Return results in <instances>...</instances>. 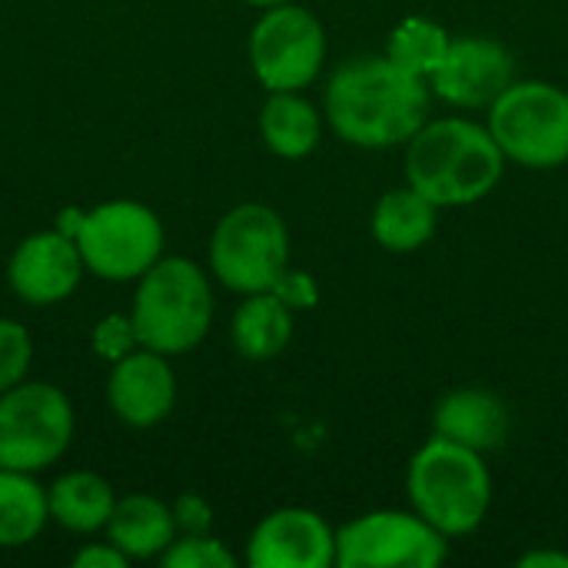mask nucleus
Masks as SVG:
<instances>
[{"label":"nucleus","mask_w":568,"mask_h":568,"mask_svg":"<svg viewBox=\"0 0 568 568\" xmlns=\"http://www.w3.org/2000/svg\"><path fill=\"white\" fill-rule=\"evenodd\" d=\"M136 346L163 356L190 353L213 323V290L206 273L183 256H160L140 280L130 313Z\"/></svg>","instance_id":"obj_4"},{"label":"nucleus","mask_w":568,"mask_h":568,"mask_svg":"<svg viewBox=\"0 0 568 568\" xmlns=\"http://www.w3.org/2000/svg\"><path fill=\"white\" fill-rule=\"evenodd\" d=\"M73 406L50 383H17L0 393V469L40 473L73 439Z\"/></svg>","instance_id":"obj_7"},{"label":"nucleus","mask_w":568,"mask_h":568,"mask_svg":"<svg viewBox=\"0 0 568 568\" xmlns=\"http://www.w3.org/2000/svg\"><path fill=\"white\" fill-rule=\"evenodd\" d=\"M506 170L489 126L463 116L426 120L406 143V183L439 210L479 203L496 190Z\"/></svg>","instance_id":"obj_2"},{"label":"nucleus","mask_w":568,"mask_h":568,"mask_svg":"<svg viewBox=\"0 0 568 568\" xmlns=\"http://www.w3.org/2000/svg\"><path fill=\"white\" fill-rule=\"evenodd\" d=\"M449 559V536L416 509H376L336 529L339 568H436Z\"/></svg>","instance_id":"obj_9"},{"label":"nucleus","mask_w":568,"mask_h":568,"mask_svg":"<svg viewBox=\"0 0 568 568\" xmlns=\"http://www.w3.org/2000/svg\"><path fill=\"white\" fill-rule=\"evenodd\" d=\"M176 519L166 503L146 493H133L126 499H116L113 516L106 523V536L116 549H123L130 559H160L166 546L176 539Z\"/></svg>","instance_id":"obj_16"},{"label":"nucleus","mask_w":568,"mask_h":568,"mask_svg":"<svg viewBox=\"0 0 568 568\" xmlns=\"http://www.w3.org/2000/svg\"><path fill=\"white\" fill-rule=\"evenodd\" d=\"M326 63V30L323 23L290 3L266 7L250 30V67L256 80L270 90H306Z\"/></svg>","instance_id":"obj_10"},{"label":"nucleus","mask_w":568,"mask_h":568,"mask_svg":"<svg viewBox=\"0 0 568 568\" xmlns=\"http://www.w3.org/2000/svg\"><path fill=\"white\" fill-rule=\"evenodd\" d=\"M47 519V489L33 479V473L0 469V549H20L33 542Z\"/></svg>","instance_id":"obj_21"},{"label":"nucleus","mask_w":568,"mask_h":568,"mask_svg":"<svg viewBox=\"0 0 568 568\" xmlns=\"http://www.w3.org/2000/svg\"><path fill=\"white\" fill-rule=\"evenodd\" d=\"M73 240L83 266L110 283L140 280L163 256L160 216L133 200H113L83 213Z\"/></svg>","instance_id":"obj_8"},{"label":"nucleus","mask_w":568,"mask_h":568,"mask_svg":"<svg viewBox=\"0 0 568 568\" xmlns=\"http://www.w3.org/2000/svg\"><path fill=\"white\" fill-rule=\"evenodd\" d=\"M516 80L513 53L493 37H453L446 60L433 73L429 87L439 100L459 110L493 106Z\"/></svg>","instance_id":"obj_11"},{"label":"nucleus","mask_w":568,"mask_h":568,"mask_svg":"<svg viewBox=\"0 0 568 568\" xmlns=\"http://www.w3.org/2000/svg\"><path fill=\"white\" fill-rule=\"evenodd\" d=\"M30 359H33L30 333L17 320L0 316V393H7L27 379Z\"/></svg>","instance_id":"obj_24"},{"label":"nucleus","mask_w":568,"mask_h":568,"mask_svg":"<svg viewBox=\"0 0 568 568\" xmlns=\"http://www.w3.org/2000/svg\"><path fill=\"white\" fill-rule=\"evenodd\" d=\"M439 206L426 200L416 186H399L379 196L369 230L373 240L389 253H416L436 236Z\"/></svg>","instance_id":"obj_17"},{"label":"nucleus","mask_w":568,"mask_h":568,"mask_svg":"<svg viewBox=\"0 0 568 568\" xmlns=\"http://www.w3.org/2000/svg\"><path fill=\"white\" fill-rule=\"evenodd\" d=\"M126 562H130V556L123 549H116L113 542H106V546L93 542V546H87V549H80L73 556L77 568H123Z\"/></svg>","instance_id":"obj_28"},{"label":"nucleus","mask_w":568,"mask_h":568,"mask_svg":"<svg viewBox=\"0 0 568 568\" xmlns=\"http://www.w3.org/2000/svg\"><path fill=\"white\" fill-rule=\"evenodd\" d=\"M47 503H50V519L57 526H63L67 532L90 536L106 529L116 496L110 483L97 473H67L47 489Z\"/></svg>","instance_id":"obj_20"},{"label":"nucleus","mask_w":568,"mask_h":568,"mask_svg":"<svg viewBox=\"0 0 568 568\" xmlns=\"http://www.w3.org/2000/svg\"><path fill=\"white\" fill-rule=\"evenodd\" d=\"M413 509L443 536L459 539L476 532L493 506V476L483 453L433 436L406 473Z\"/></svg>","instance_id":"obj_3"},{"label":"nucleus","mask_w":568,"mask_h":568,"mask_svg":"<svg viewBox=\"0 0 568 568\" xmlns=\"http://www.w3.org/2000/svg\"><path fill=\"white\" fill-rule=\"evenodd\" d=\"M260 133L276 156L303 160L323 140V116L300 90H280L260 110Z\"/></svg>","instance_id":"obj_19"},{"label":"nucleus","mask_w":568,"mask_h":568,"mask_svg":"<svg viewBox=\"0 0 568 568\" xmlns=\"http://www.w3.org/2000/svg\"><path fill=\"white\" fill-rule=\"evenodd\" d=\"M246 3H253V7H276V3H290V0H246Z\"/></svg>","instance_id":"obj_30"},{"label":"nucleus","mask_w":568,"mask_h":568,"mask_svg":"<svg viewBox=\"0 0 568 568\" xmlns=\"http://www.w3.org/2000/svg\"><path fill=\"white\" fill-rule=\"evenodd\" d=\"M106 399L116 419L133 429H150L163 423L176 403V376L166 356L140 346L113 359L106 379Z\"/></svg>","instance_id":"obj_14"},{"label":"nucleus","mask_w":568,"mask_h":568,"mask_svg":"<svg viewBox=\"0 0 568 568\" xmlns=\"http://www.w3.org/2000/svg\"><path fill=\"white\" fill-rule=\"evenodd\" d=\"M83 256L77 250V240L60 233V230H47V233H33L27 236L7 266V280L10 290L30 303V306H53L63 303L83 280Z\"/></svg>","instance_id":"obj_13"},{"label":"nucleus","mask_w":568,"mask_h":568,"mask_svg":"<svg viewBox=\"0 0 568 568\" xmlns=\"http://www.w3.org/2000/svg\"><path fill=\"white\" fill-rule=\"evenodd\" d=\"M449 30L429 17H406L393 27L389 43H386V57L393 63H399L403 70L433 80V73L439 70V63L449 53Z\"/></svg>","instance_id":"obj_22"},{"label":"nucleus","mask_w":568,"mask_h":568,"mask_svg":"<svg viewBox=\"0 0 568 568\" xmlns=\"http://www.w3.org/2000/svg\"><path fill=\"white\" fill-rule=\"evenodd\" d=\"M509 423H513L509 406L496 393L479 389V386H463V389L446 393L433 413L436 436L459 443L483 456L506 443Z\"/></svg>","instance_id":"obj_15"},{"label":"nucleus","mask_w":568,"mask_h":568,"mask_svg":"<svg viewBox=\"0 0 568 568\" xmlns=\"http://www.w3.org/2000/svg\"><path fill=\"white\" fill-rule=\"evenodd\" d=\"M230 336L243 359L250 363L276 359L293 339V310L273 290L250 293L233 313Z\"/></svg>","instance_id":"obj_18"},{"label":"nucleus","mask_w":568,"mask_h":568,"mask_svg":"<svg viewBox=\"0 0 568 568\" xmlns=\"http://www.w3.org/2000/svg\"><path fill=\"white\" fill-rule=\"evenodd\" d=\"M429 80L403 70L386 53L356 57L336 67L323 97L333 133L359 150L409 143L429 120Z\"/></svg>","instance_id":"obj_1"},{"label":"nucleus","mask_w":568,"mask_h":568,"mask_svg":"<svg viewBox=\"0 0 568 568\" xmlns=\"http://www.w3.org/2000/svg\"><path fill=\"white\" fill-rule=\"evenodd\" d=\"M246 562L253 568L336 566V529L313 509H276L250 532Z\"/></svg>","instance_id":"obj_12"},{"label":"nucleus","mask_w":568,"mask_h":568,"mask_svg":"<svg viewBox=\"0 0 568 568\" xmlns=\"http://www.w3.org/2000/svg\"><path fill=\"white\" fill-rule=\"evenodd\" d=\"M523 568H568V552H552V549H539L519 559Z\"/></svg>","instance_id":"obj_29"},{"label":"nucleus","mask_w":568,"mask_h":568,"mask_svg":"<svg viewBox=\"0 0 568 568\" xmlns=\"http://www.w3.org/2000/svg\"><path fill=\"white\" fill-rule=\"evenodd\" d=\"M133 343H136V333H133L130 316H126V320H123V316H110V320H103V323L97 326V336H93L97 353H100V356H106V359H120L123 353H130V349H133Z\"/></svg>","instance_id":"obj_26"},{"label":"nucleus","mask_w":568,"mask_h":568,"mask_svg":"<svg viewBox=\"0 0 568 568\" xmlns=\"http://www.w3.org/2000/svg\"><path fill=\"white\" fill-rule=\"evenodd\" d=\"M173 519H176V529L183 532H210L213 509L200 496H180L173 506Z\"/></svg>","instance_id":"obj_27"},{"label":"nucleus","mask_w":568,"mask_h":568,"mask_svg":"<svg viewBox=\"0 0 568 568\" xmlns=\"http://www.w3.org/2000/svg\"><path fill=\"white\" fill-rule=\"evenodd\" d=\"M273 293H276L293 313H296V310H313V306L320 303V286H316V280H313L310 273H303V270H286V273L276 280Z\"/></svg>","instance_id":"obj_25"},{"label":"nucleus","mask_w":568,"mask_h":568,"mask_svg":"<svg viewBox=\"0 0 568 568\" xmlns=\"http://www.w3.org/2000/svg\"><path fill=\"white\" fill-rule=\"evenodd\" d=\"M489 133L506 160L552 170L568 160V93L542 80H513L489 106Z\"/></svg>","instance_id":"obj_6"},{"label":"nucleus","mask_w":568,"mask_h":568,"mask_svg":"<svg viewBox=\"0 0 568 568\" xmlns=\"http://www.w3.org/2000/svg\"><path fill=\"white\" fill-rule=\"evenodd\" d=\"M213 276L240 293H266L290 270V233L283 216L263 203L233 206L210 236Z\"/></svg>","instance_id":"obj_5"},{"label":"nucleus","mask_w":568,"mask_h":568,"mask_svg":"<svg viewBox=\"0 0 568 568\" xmlns=\"http://www.w3.org/2000/svg\"><path fill=\"white\" fill-rule=\"evenodd\" d=\"M163 568H236V556L210 532H183L160 556Z\"/></svg>","instance_id":"obj_23"}]
</instances>
